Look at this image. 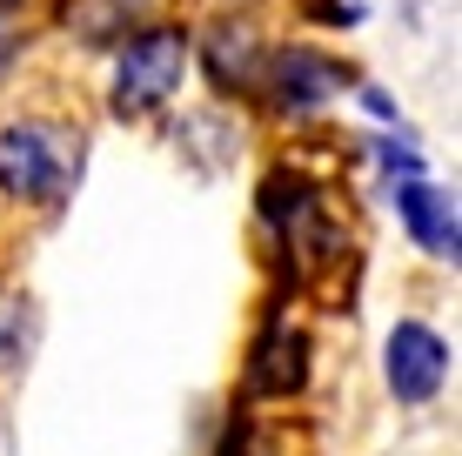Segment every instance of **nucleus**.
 <instances>
[{
	"instance_id": "nucleus-1",
	"label": "nucleus",
	"mask_w": 462,
	"mask_h": 456,
	"mask_svg": "<svg viewBox=\"0 0 462 456\" xmlns=\"http://www.w3.org/2000/svg\"><path fill=\"white\" fill-rule=\"evenodd\" d=\"M181 68H188V41L162 27V34H141L121 47V68H115V107L121 115H148L162 107L174 88H181Z\"/></svg>"
},
{
	"instance_id": "nucleus-2",
	"label": "nucleus",
	"mask_w": 462,
	"mask_h": 456,
	"mask_svg": "<svg viewBox=\"0 0 462 456\" xmlns=\"http://www.w3.org/2000/svg\"><path fill=\"white\" fill-rule=\"evenodd\" d=\"M382 376H389L395 403H429L449 376V342L429 322H395L389 342H382Z\"/></svg>"
},
{
	"instance_id": "nucleus-3",
	"label": "nucleus",
	"mask_w": 462,
	"mask_h": 456,
	"mask_svg": "<svg viewBox=\"0 0 462 456\" xmlns=\"http://www.w3.org/2000/svg\"><path fill=\"white\" fill-rule=\"evenodd\" d=\"M68 175H74V168H68V154L54 148L47 128L27 121V128L0 135V181H7L21 201H54L60 188H68Z\"/></svg>"
},
{
	"instance_id": "nucleus-4",
	"label": "nucleus",
	"mask_w": 462,
	"mask_h": 456,
	"mask_svg": "<svg viewBox=\"0 0 462 456\" xmlns=\"http://www.w3.org/2000/svg\"><path fill=\"white\" fill-rule=\"evenodd\" d=\"M301 383H309V336L275 316L248 349V396H295Z\"/></svg>"
},
{
	"instance_id": "nucleus-5",
	"label": "nucleus",
	"mask_w": 462,
	"mask_h": 456,
	"mask_svg": "<svg viewBox=\"0 0 462 456\" xmlns=\"http://www.w3.org/2000/svg\"><path fill=\"white\" fill-rule=\"evenodd\" d=\"M395 215L409 222V235L429 248V256L456 262V195L436 181H402L395 188Z\"/></svg>"
},
{
	"instance_id": "nucleus-6",
	"label": "nucleus",
	"mask_w": 462,
	"mask_h": 456,
	"mask_svg": "<svg viewBox=\"0 0 462 456\" xmlns=\"http://www.w3.org/2000/svg\"><path fill=\"white\" fill-rule=\"evenodd\" d=\"M268 74H275V107H289V115H309L315 101H328V94L342 88V68L328 54H309V47L275 54V60H268Z\"/></svg>"
},
{
	"instance_id": "nucleus-7",
	"label": "nucleus",
	"mask_w": 462,
	"mask_h": 456,
	"mask_svg": "<svg viewBox=\"0 0 462 456\" xmlns=\"http://www.w3.org/2000/svg\"><path fill=\"white\" fill-rule=\"evenodd\" d=\"M27 349H34V302L0 295V369H21Z\"/></svg>"
},
{
	"instance_id": "nucleus-8",
	"label": "nucleus",
	"mask_w": 462,
	"mask_h": 456,
	"mask_svg": "<svg viewBox=\"0 0 462 456\" xmlns=\"http://www.w3.org/2000/svg\"><path fill=\"white\" fill-rule=\"evenodd\" d=\"M215 456H275V436L254 430V423H228V436H221Z\"/></svg>"
}]
</instances>
